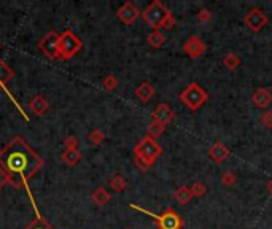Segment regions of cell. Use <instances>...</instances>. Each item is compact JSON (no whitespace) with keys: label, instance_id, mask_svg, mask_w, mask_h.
<instances>
[{"label":"cell","instance_id":"6da1fadb","mask_svg":"<svg viewBox=\"0 0 272 229\" xmlns=\"http://www.w3.org/2000/svg\"><path fill=\"white\" fill-rule=\"evenodd\" d=\"M0 165L8 173L14 183V189L26 186L29 199L34 204L32 193L29 189V181L32 180L35 173L43 167V157L30 147L21 136H14L8 144L0 150ZM38 213V210H37ZM40 215V213H38Z\"/></svg>","mask_w":272,"mask_h":229},{"label":"cell","instance_id":"7a4b0ae2","mask_svg":"<svg viewBox=\"0 0 272 229\" xmlns=\"http://www.w3.org/2000/svg\"><path fill=\"white\" fill-rule=\"evenodd\" d=\"M162 154V148L156 140L145 136L134 147V162L140 172H146L153 167V164L159 159Z\"/></svg>","mask_w":272,"mask_h":229},{"label":"cell","instance_id":"3957f363","mask_svg":"<svg viewBox=\"0 0 272 229\" xmlns=\"http://www.w3.org/2000/svg\"><path fill=\"white\" fill-rule=\"evenodd\" d=\"M129 207L134 209V210L142 212V213H145V215H148V217H151L154 221H156V228L158 229H183L185 221L172 207H167L164 212L161 213V215H154V213L145 210L142 207H138V205H136V204H129Z\"/></svg>","mask_w":272,"mask_h":229},{"label":"cell","instance_id":"277c9868","mask_svg":"<svg viewBox=\"0 0 272 229\" xmlns=\"http://www.w3.org/2000/svg\"><path fill=\"white\" fill-rule=\"evenodd\" d=\"M178 99H180L182 104H185V107H188L191 112H198V110L208 100V92L202 88L201 84L193 81L178 94Z\"/></svg>","mask_w":272,"mask_h":229},{"label":"cell","instance_id":"5b68a950","mask_svg":"<svg viewBox=\"0 0 272 229\" xmlns=\"http://www.w3.org/2000/svg\"><path fill=\"white\" fill-rule=\"evenodd\" d=\"M81 48H83L81 38L78 35H75L70 29H67L62 34H59V42H58L59 61L72 59Z\"/></svg>","mask_w":272,"mask_h":229},{"label":"cell","instance_id":"8992f818","mask_svg":"<svg viewBox=\"0 0 272 229\" xmlns=\"http://www.w3.org/2000/svg\"><path fill=\"white\" fill-rule=\"evenodd\" d=\"M170 11L166 8V5L159 2V0H153V2L146 6V8L140 13L142 19L148 24L153 30H161V26L164 19L167 18V14Z\"/></svg>","mask_w":272,"mask_h":229},{"label":"cell","instance_id":"52a82bcc","mask_svg":"<svg viewBox=\"0 0 272 229\" xmlns=\"http://www.w3.org/2000/svg\"><path fill=\"white\" fill-rule=\"evenodd\" d=\"M268 22H269L268 14L261 8H258V6H253V8L248 10V13L244 16V26L255 34L261 32V30L268 26Z\"/></svg>","mask_w":272,"mask_h":229},{"label":"cell","instance_id":"ba28073f","mask_svg":"<svg viewBox=\"0 0 272 229\" xmlns=\"http://www.w3.org/2000/svg\"><path fill=\"white\" fill-rule=\"evenodd\" d=\"M58 42H59V34L56 30H51V32H48L43 38H40V42H38V50H40L48 59L59 61Z\"/></svg>","mask_w":272,"mask_h":229},{"label":"cell","instance_id":"9c48e42d","mask_svg":"<svg viewBox=\"0 0 272 229\" xmlns=\"http://www.w3.org/2000/svg\"><path fill=\"white\" fill-rule=\"evenodd\" d=\"M183 51L188 58L191 59H199L204 56V53L207 51V45L204 43L201 37L191 35L186 38V42L183 43Z\"/></svg>","mask_w":272,"mask_h":229},{"label":"cell","instance_id":"30bf717a","mask_svg":"<svg viewBox=\"0 0 272 229\" xmlns=\"http://www.w3.org/2000/svg\"><path fill=\"white\" fill-rule=\"evenodd\" d=\"M13 76H14V70L6 64V62L3 61V59H0V91H3V92H6L8 94V97L13 100V104H16V107L19 108V112L22 113V116L26 118V121H29V118H27V115L22 112V108L18 105V102L14 100V97H13V94H10V91L6 89V83H8L10 80H13Z\"/></svg>","mask_w":272,"mask_h":229},{"label":"cell","instance_id":"8fae6325","mask_svg":"<svg viewBox=\"0 0 272 229\" xmlns=\"http://www.w3.org/2000/svg\"><path fill=\"white\" fill-rule=\"evenodd\" d=\"M140 13L142 11L138 10L132 2H124L120 8L116 10V16H118V19L123 22V24L132 26L138 19V16H140Z\"/></svg>","mask_w":272,"mask_h":229},{"label":"cell","instance_id":"7c38bea8","mask_svg":"<svg viewBox=\"0 0 272 229\" xmlns=\"http://www.w3.org/2000/svg\"><path fill=\"white\" fill-rule=\"evenodd\" d=\"M174 118H175V113H174V110L170 108L166 102H161V104L156 105V108L153 110V113H151V120L153 121H158L161 124H164L166 128L174 121Z\"/></svg>","mask_w":272,"mask_h":229},{"label":"cell","instance_id":"4fadbf2b","mask_svg":"<svg viewBox=\"0 0 272 229\" xmlns=\"http://www.w3.org/2000/svg\"><path fill=\"white\" fill-rule=\"evenodd\" d=\"M208 157L216 162V164H221L224 161H228L231 157V150L223 144V142H215V144L208 148Z\"/></svg>","mask_w":272,"mask_h":229},{"label":"cell","instance_id":"5bb4252c","mask_svg":"<svg viewBox=\"0 0 272 229\" xmlns=\"http://www.w3.org/2000/svg\"><path fill=\"white\" fill-rule=\"evenodd\" d=\"M252 102L256 108L266 110L272 104V92L269 88H256L252 94Z\"/></svg>","mask_w":272,"mask_h":229},{"label":"cell","instance_id":"9a60e30c","mask_svg":"<svg viewBox=\"0 0 272 229\" xmlns=\"http://www.w3.org/2000/svg\"><path fill=\"white\" fill-rule=\"evenodd\" d=\"M48 108H50V102L46 100V97L40 96V94L34 96L29 100V110L37 116H43L46 112H48Z\"/></svg>","mask_w":272,"mask_h":229},{"label":"cell","instance_id":"2e32d148","mask_svg":"<svg viewBox=\"0 0 272 229\" xmlns=\"http://www.w3.org/2000/svg\"><path fill=\"white\" fill-rule=\"evenodd\" d=\"M134 94H136V97L138 100L143 102V104H146V102H150L154 96H156V89H154V86L150 84L148 81H143V83H140V84L137 86Z\"/></svg>","mask_w":272,"mask_h":229},{"label":"cell","instance_id":"e0dca14e","mask_svg":"<svg viewBox=\"0 0 272 229\" xmlns=\"http://www.w3.org/2000/svg\"><path fill=\"white\" fill-rule=\"evenodd\" d=\"M91 199L97 205V207H104V205H107L108 202H110L112 194H110V191H107L104 186H99L91 193Z\"/></svg>","mask_w":272,"mask_h":229},{"label":"cell","instance_id":"ac0fdd59","mask_svg":"<svg viewBox=\"0 0 272 229\" xmlns=\"http://www.w3.org/2000/svg\"><path fill=\"white\" fill-rule=\"evenodd\" d=\"M61 159L68 167H75L83 159V154L78 152V150H64V153L61 154Z\"/></svg>","mask_w":272,"mask_h":229},{"label":"cell","instance_id":"d6986e66","mask_svg":"<svg viewBox=\"0 0 272 229\" xmlns=\"http://www.w3.org/2000/svg\"><path fill=\"white\" fill-rule=\"evenodd\" d=\"M174 199L180 204V205H186V204H190V201L193 199V194H191V189L190 186H186V185H182V186H178L175 191H174Z\"/></svg>","mask_w":272,"mask_h":229},{"label":"cell","instance_id":"ffe728a7","mask_svg":"<svg viewBox=\"0 0 272 229\" xmlns=\"http://www.w3.org/2000/svg\"><path fill=\"white\" fill-rule=\"evenodd\" d=\"M108 186H110V189L115 193H123L124 189L129 186V183H128V180L121 175V173H115V175L108 180Z\"/></svg>","mask_w":272,"mask_h":229},{"label":"cell","instance_id":"44dd1931","mask_svg":"<svg viewBox=\"0 0 272 229\" xmlns=\"http://www.w3.org/2000/svg\"><path fill=\"white\" fill-rule=\"evenodd\" d=\"M146 42L151 46V48H161L166 43V35L161 32V30H151L146 37Z\"/></svg>","mask_w":272,"mask_h":229},{"label":"cell","instance_id":"7402d4cb","mask_svg":"<svg viewBox=\"0 0 272 229\" xmlns=\"http://www.w3.org/2000/svg\"><path fill=\"white\" fill-rule=\"evenodd\" d=\"M223 66L226 67L229 72H234V70H237V67L240 66V58L236 53L229 51L223 56Z\"/></svg>","mask_w":272,"mask_h":229},{"label":"cell","instance_id":"603a6c76","mask_svg":"<svg viewBox=\"0 0 272 229\" xmlns=\"http://www.w3.org/2000/svg\"><path fill=\"white\" fill-rule=\"evenodd\" d=\"M24 229H56L54 228L48 220L42 215H37L30 223L24 228Z\"/></svg>","mask_w":272,"mask_h":229},{"label":"cell","instance_id":"cb8c5ba5","mask_svg":"<svg viewBox=\"0 0 272 229\" xmlns=\"http://www.w3.org/2000/svg\"><path fill=\"white\" fill-rule=\"evenodd\" d=\"M164 132H166V126H164V124H161V123H158V121H153V120H151V123L148 124V128H146V136L151 137V139H154V140H156L158 137H161Z\"/></svg>","mask_w":272,"mask_h":229},{"label":"cell","instance_id":"d4e9b609","mask_svg":"<svg viewBox=\"0 0 272 229\" xmlns=\"http://www.w3.org/2000/svg\"><path fill=\"white\" fill-rule=\"evenodd\" d=\"M220 183L226 188H232L237 183V175L232 170H224L220 177Z\"/></svg>","mask_w":272,"mask_h":229},{"label":"cell","instance_id":"484cf974","mask_svg":"<svg viewBox=\"0 0 272 229\" xmlns=\"http://www.w3.org/2000/svg\"><path fill=\"white\" fill-rule=\"evenodd\" d=\"M118 84H120L118 78H116L115 75H112V74H108V75L104 78V80H102L104 89H105V91H108V92H113L116 88H118Z\"/></svg>","mask_w":272,"mask_h":229},{"label":"cell","instance_id":"4316f807","mask_svg":"<svg viewBox=\"0 0 272 229\" xmlns=\"http://www.w3.org/2000/svg\"><path fill=\"white\" fill-rule=\"evenodd\" d=\"M190 189H191L193 197H198V199H201V197H204L207 194V186H205V183H202V181H194V183L190 186Z\"/></svg>","mask_w":272,"mask_h":229},{"label":"cell","instance_id":"83f0119b","mask_svg":"<svg viewBox=\"0 0 272 229\" xmlns=\"http://www.w3.org/2000/svg\"><path fill=\"white\" fill-rule=\"evenodd\" d=\"M88 139H89V142L92 145H102L104 144V140H105V134L100 131V129H92L91 132H89V136H88Z\"/></svg>","mask_w":272,"mask_h":229},{"label":"cell","instance_id":"f1b7e54d","mask_svg":"<svg viewBox=\"0 0 272 229\" xmlns=\"http://www.w3.org/2000/svg\"><path fill=\"white\" fill-rule=\"evenodd\" d=\"M80 147V140L76 136H67L64 139V148L66 150H78Z\"/></svg>","mask_w":272,"mask_h":229},{"label":"cell","instance_id":"f546056e","mask_svg":"<svg viewBox=\"0 0 272 229\" xmlns=\"http://www.w3.org/2000/svg\"><path fill=\"white\" fill-rule=\"evenodd\" d=\"M260 123L263 128H266V129H272V112L271 110H266L261 116H260Z\"/></svg>","mask_w":272,"mask_h":229},{"label":"cell","instance_id":"4dcf8cb0","mask_svg":"<svg viewBox=\"0 0 272 229\" xmlns=\"http://www.w3.org/2000/svg\"><path fill=\"white\" fill-rule=\"evenodd\" d=\"M5 185H11L14 188V183H13V180L10 178V175L3 170V167L0 165V191L3 189Z\"/></svg>","mask_w":272,"mask_h":229},{"label":"cell","instance_id":"1f68e13d","mask_svg":"<svg viewBox=\"0 0 272 229\" xmlns=\"http://www.w3.org/2000/svg\"><path fill=\"white\" fill-rule=\"evenodd\" d=\"M196 19L199 22H208L212 19V11L208 10V8H201L196 14Z\"/></svg>","mask_w":272,"mask_h":229},{"label":"cell","instance_id":"d6a6232c","mask_svg":"<svg viewBox=\"0 0 272 229\" xmlns=\"http://www.w3.org/2000/svg\"><path fill=\"white\" fill-rule=\"evenodd\" d=\"M175 16L172 13H169L167 14V18L164 19V22H162V26H161V29H164V30H172L174 27H175Z\"/></svg>","mask_w":272,"mask_h":229},{"label":"cell","instance_id":"836d02e7","mask_svg":"<svg viewBox=\"0 0 272 229\" xmlns=\"http://www.w3.org/2000/svg\"><path fill=\"white\" fill-rule=\"evenodd\" d=\"M266 188H268V191H269V194L272 196V178L268 181V183H266Z\"/></svg>","mask_w":272,"mask_h":229},{"label":"cell","instance_id":"e575fe53","mask_svg":"<svg viewBox=\"0 0 272 229\" xmlns=\"http://www.w3.org/2000/svg\"><path fill=\"white\" fill-rule=\"evenodd\" d=\"M0 50H2V43H0Z\"/></svg>","mask_w":272,"mask_h":229},{"label":"cell","instance_id":"d590c367","mask_svg":"<svg viewBox=\"0 0 272 229\" xmlns=\"http://www.w3.org/2000/svg\"><path fill=\"white\" fill-rule=\"evenodd\" d=\"M124 229H129V228H124Z\"/></svg>","mask_w":272,"mask_h":229}]
</instances>
